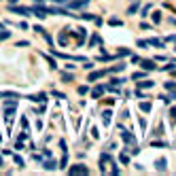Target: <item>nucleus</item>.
<instances>
[{"mask_svg": "<svg viewBox=\"0 0 176 176\" xmlns=\"http://www.w3.org/2000/svg\"><path fill=\"white\" fill-rule=\"evenodd\" d=\"M155 83L153 81H138V89H151Z\"/></svg>", "mask_w": 176, "mask_h": 176, "instance_id": "nucleus-10", "label": "nucleus"}, {"mask_svg": "<svg viewBox=\"0 0 176 176\" xmlns=\"http://www.w3.org/2000/svg\"><path fill=\"white\" fill-rule=\"evenodd\" d=\"M144 77H146V72H144V70H138V72L132 74V79H134V81H140V79H144Z\"/></svg>", "mask_w": 176, "mask_h": 176, "instance_id": "nucleus-11", "label": "nucleus"}, {"mask_svg": "<svg viewBox=\"0 0 176 176\" xmlns=\"http://www.w3.org/2000/svg\"><path fill=\"white\" fill-rule=\"evenodd\" d=\"M43 168H45V170H49V172H53V170H57V161H53V159L43 161Z\"/></svg>", "mask_w": 176, "mask_h": 176, "instance_id": "nucleus-8", "label": "nucleus"}, {"mask_svg": "<svg viewBox=\"0 0 176 176\" xmlns=\"http://www.w3.org/2000/svg\"><path fill=\"white\" fill-rule=\"evenodd\" d=\"M98 43H100V36H98V34H93V36L89 38V47H93V45H98Z\"/></svg>", "mask_w": 176, "mask_h": 176, "instance_id": "nucleus-15", "label": "nucleus"}, {"mask_svg": "<svg viewBox=\"0 0 176 176\" xmlns=\"http://www.w3.org/2000/svg\"><path fill=\"white\" fill-rule=\"evenodd\" d=\"M138 9H140V2H134V4L128 9V15H136V11H138Z\"/></svg>", "mask_w": 176, "mask_h": 176, "instance_id": "nucleus-12", "label": "nucleus"}, {"mask_svg": "<svg viewBox=\"0 0 176 176\" xmlns=\"http://www.w3.org/2000/svg\"><path fill=\"white\" fill-rule=\"evenodd\" d=\"M170 23H172V26H176V19H174V17H170Z\"/></svg>", "mask_w": 176, "mask_h": 176, "instance_id": "nucleus-35", "label": "nucleus"}, {"mask_svg": "<svg viewBox=\"0 0 176 176\" xmlns=\"http://www.w3.org/2000/svg\"><path fill=\"white\" fill-rule=\"evenodd\" d=\"M140 110L148 113V110H151V102H140Z\"/></svg>", "mask_w": 176, "mask_h": 176, "instance_id": "nucleus-16", "label": "nucleus"}, {"mask_svg": "<svg viewBox=\"0 0 176 176\" xmlns=\"http://www.w3.org/2000/svg\"><path fill=\"white\" fill-rule=\"evenodd\" d=\"M11 36V32L9 30H4V32H0V40H4V38H9Z\"/></svg>", "mask_w": 176, "mask_h": 176, "instance_id": "nucleus-22", "label": "nucleus"}, {"mask_svg": "<svg viewBox=\"0 0 176 176\" xmlns=\"http://www.w3.org/2000/svg\"><path fill=\"white\" fill-rule=\"evenodd\" d=\"M91 0H72L70 2V9H83L85 4H89Z\"/></svg>", "mask_w": 176, "mask_h": 176, "instance_id": "nucleus-5", "label": "nucleus"}, {"mask_svg": "<svg viewBox=\"0 0 176 176\" xmlns=\"http://www.w3.org/2000/svg\"><path fill=\"white\" fill-rule=\"evenodd\" d=\"M28 100H32V102H40V104H45V102H47V93H36V95H28Z\"/></svg>", "mask_w": 176, "mask_h": 176, "instance_id": "nucleus-4", "label": "nucleus"}, {"mask_svg": "<svg viewBox=\"0 0 176 176\" xmlns=\"http://www.w3.org/2000/svg\"><path fill=\"white\" fill-rule=\"evenodd\" d=\"M108 23H110V26H123V21H121V19H117V17H113Z\"/></svg>", "mask_w": 176, "mask_h": 176, "instance_id": "nucleus-18", "label": "nucleus"}, {"mask_svg": "<svg viewBox=\"0 0 176 176\" xmlns=\"http://www.w3.org/2000/svg\"><path fill=\"white\" fill-rule=\"evenodd\" d=\"M83 68H85V70H91V68H93V64H91V62H87V60H85V64H83Z\"/></svg>", "mask_w": 176, "mask_h": 176, "instance_id": "nucleus-26", "label": "nucleus"}, {"mask_svg": "<svg viewBox=\"0 0 176 176\" xmlns=\"http://www.w3.org/2000/svg\"><path fill=\"white\" fill-rule=\"evenodd\" d=\"M119 159H121V163H123V166H125V163H130V157H128V155H121Z\"/></svg>", "mask_w": 176, "mask_h": 176, "instance_id": "nucleus-24", "label": "nucleus"}, {"mask_svg": "<svg viewBox=\"0 0 176 176\" xmlns=\"http://www.w3.org/2000/svg\"><path fill=\"white\" fill-rule=\"evenodd\" d=\"M104 91H106V87H104V85H98V87H95V89L91 91V98H93V100H98V98L102 95Z\"/></svg>", "mask_w": 176, "mask_h": 176, "instance_id": "nucleus-9", "label": "nucleus"}, {"mask_svg": "<svg viewBox=\"0 0 176 176\" xmlns=\"http://www.w3.org/2000/svg\"><path fill=\"white\" fill-rule=\"evenodd\" d=\"M153 146H166V142H161V140H155V142H153Z\"/></svg>", "mask_w": 176, "mask_h": 176, "instance_id": "nucleus-33", "label": "nucleus"}, {"mask_svg": "<svg viewBox=\"0 0 176 176\" xmlns=\"http://www.w3.org/2000/svg\"><path fill=\"white\" fill-rule=\"evenodd\" d=\"M166 40H172V43H176V34H172V36H168Z\"/></svg>", "mask_w": 176, "mask_h": 176, "instance_id": "nucleus-34", "label": "nucleus"}, {"mask_svg": "<svg viewBox=\"0 0 176 176\" xmlns=\"http://www.w3.org/2000/svg\"><path fill=\"white\" fill-rule=\"evenodd\" d=\"M110 83H113V85H123V83H125V79H119V77H117V79H113Z\"/></svg>", "mask_w": 176, "mask_h": 176, "instance_id": "nucleus-21", "label": "nucleus"}, {"mask_svg": "<svg viewBox=\"0 0 176 176\" xmlns=\"http://www.w3.org/2000/svg\"><path fill=\"white\" fill-rule=\"evenodd\" d=\"M146 45H148V40H138V47L140 49H146Z\"/></svg>", "mask_w": 176, "mask_h": 176, "instance_id": "nucleus-25", "label": "nucleus"}, {"mask_svg": "<svg viewBox=\"0 0 176 176\" xmlns=\"http://www.w3.org/2000/svg\"><path fill=\"white\" fill-rule=\"evenodd\" d=\"M148 11H151V4H146V7L142 9V13H140V15H142V17H146V15H148Z\"/></svg>", "mask_w": 176, "mask_h": 176, "instance_id": "nucleus-23", "label": "nucleus"}, {"mask_svg": "<svg viewBox=\"0 0 176 176\" xmlns=\"http://www.w3.org/2000/svg\"><path fill=\"white\" fill-rule=\"evenodd\" d=\"M170 121H172V123H176V106L170 110Z\"/></svg>", "mask_w": 176, "mask_h": 176, "instance_id": "nucleus-20", "label": "nucleus"}, {"mask_svg": "<svg viewBox=\"0 0 176 176\" xmlns=\"http://www.w3.org/2000/svg\"><path fill=\"white\" fill-rule=\"evenodd\" d=\"M15 163H17L19 168H23V159H21V157H15Z\"/></svg>", "mask_w": 176, "mask_h": 176, "instance_id": "nucleus-30", "label": "nucleus"}, {"mask_svg": "<svg viewBox=\"0 0 176 176\" xmlns=\"http://www.w3.org/2000/svg\"><path fill=\"white\" fill-rule=\"evenodd\" d=\"M102 77H106V70H98V72H91L89 77H87V81H98V79H102Z\"/></svg>", "mask_w": 176, "mask_h": 176, "instance_id": "nucleus-6", "label": "nucleus"}, {"mask_svg": "<svg viewBox=\"0 0 176 176\" xmlns=\"http://www.w3.org/2000/svg\"><path fill=\"white\" fill-rule=\"evenodd\" d=\"M34 161H38V163H43V155H38V153H34Z\"/></svg>", "mask_w": 176, "mask_h": 176, "instance_id": "nucleus-29", "label": "nucleus"}, {"mask_svg": "<svg viewBox=\"0 0 176 176\" xmlns=\"http://www.w3.org/2000/svg\"><path fill=\"white\" fill-rule=\"evenodd\" d=\"M166 168H168V161H166L163 157L155 161V170H157V172H166Z\"/></svg>", "mask_w": 176, "mask_h": 176, "instance_id": "nucleus-7", "label": "nucleus"}, {"mask_svg": "<svg viewBox=\"0 0 176 176\" xmlns=\"http://www.w3.org/2000/svg\"><path fill=\"white\" fill-rule=\"evenodd\" d=\"M62 81H66V83L74 81V74H70V72H64V74H62Z\"/></svg>", "mask_w": 176, "mask_h": 176, "instance_id": "nucleus-14", "label": "nucleus"}, {"mask_svg": "<svg viewBox=\"0 0 176 176\" xmlns=\"http://www.w3.org/2000/svg\"><path fill=\"white\" fill-rule=\"evenodd\" d=\"M34 2H45V0H34Z\"/></svg>", "mask_w": 176, "mask_h": 176, "instance_id": "nucleus-37", "label": "nucleus"}, {"mask_svg": "<svg viewBox=\"0 0 176 176\" xmlns=\"http://www.w3.org/2000/svg\"><path fill=\"white\" fill-rule=\"evenodd\" d=\"M148 45H153V47H163V43H161V40H157V38H151V40H148Z\"/></svg>", "mask_w": 176, "mask_h": 176, "instance_id": "nucleus-17", "label": "nucleus"}, {"mask_svg": "<svg viewBox=\"0 0 176 176\" xmlns=\"http://www.w3.org/2000/svg\"><path fill=\"white\" fill-rule=\"evenodd\" d=\"M53 2H62V4H64V2H66V0H53Z\"/></svg>", "mask_w": 176, "mask_h": 176, "instance_id": "nucleus-36", "label": "nucleus"}, {"mask_svg": "<svg viewBox=\"0 0 176 176\" xmlns=\"http://www.w3.org/2000/svg\"><path fill=\"white\" fill-rule=\"evenodd\" d=\"M138 64H140L142 70H155V68H157L155 62H151V60H138Z\"/></svg>", "mask_w": 176, "mask_h": 176, "instance_id": "nucleus-3", "label": "nucleus"}, {"mask_svg": "<svg viewBox=\"0 0 176 176\" xmlns=\"http://www.w3.org/2000/svg\"><path fill=\"white\" fill-rule=\"evenodd\" d=\"M9 13H17V15H21V17H28V15H30V9H26V7H15V4H9Z\"/></svg>", "mask_w": 176, "mask_h": 176, "instance_id": "nucleus-2", "label": "nucleus"}, {"mask_svg": "<svg viewBox=\"0 0 176 176\" xmlns=\"http://www.w3.org/2000/svg\"><path fill=\"white\" fill-rule=\"evenodd\" d=\"M136 98H140V100H142V98H146V95H144V93H142L140 89H136Z\"/></svg>", "mask_w": 176, "mask_h": 176, "instance_id": "nucleus-32", "label": "nucleus"}, {"mask_svg": "<svg viewBox=\"0 0 176 176\" xmlns=\"http://www.w3.org/2000/svg\"><path fill=\"white\" fill-rule=\"evenodd\" d=\"M28 45H30L28 40H19V43H17V47H28Z\"/></svg>", "mask_w": 176, "mask_h": 176, "instance_id": "nucleus-31", "label": "nucleus"}, {"mask_svg": "<svg viewBox=\"0 0 176 176\" xmlns=\"http://www.w3.org/2000/svg\"><path fill=\"white\" fill-rule=\"evenodd\" d=\"M119 55H121V57H123V55H132V51H128V49H121Z\"/></svg>", "mask_w": 176, "mask_h": 176, "instance_id": "nucleus-28", "label": "nucleus"}, {"mask_svg": "<svg viewBox=\"0 0 176 176\" xmlns=\"http://www.w3.org/2000/svg\"><path fill=\"white\" fill-rule=\"evenodd\" d=\"M110 115H113L110 110H104V113H102V121H104V125H108V123H110Z\"/></svg>", "mask_w": 176, "mask_h": 176, "instance_id": "nucleus-13", "label": "nucleus"}, {"mask_svg": "<svg viewBox=\"0 0 176 176\" xmlns=\"http://www.w3.org/2000/svg\"><path fill=\"white\" fill-rule=\"evenodd\" d=\"M68 174H89V166H85V163L70 166V168H68Z\"/></svg>", "mask_w": 176, "mask_h": 176, "instance_id": "nucleus-1", "label": "nucleus"}, {"mask_svg": "<svg viewBox=\"0 0 176 176\" xmlns=\"http://www.w3.org/2000/svg\"><path fill=\"white\" fill-rule=\"evenodd\" d=\"M153 21H155V23H159V21H161V13H159V11H155V13H153Z\"/></svg>", "mask_w": 176, "mask_h": 176, "instance_id": "nucleus-19", "label": "nucleus"}, {"mask_svg": "<svg viewBox=\"0 0 176 176\" xmlns=\"http://www.w3.org/2000/svg\"><path fill=\"white\" fill-rule=\"evenodd\" d=\"M166 87H168V89H174V91H176V83H172V81H168V83H166Z\"/></svg>", "mask_w": 176, "mask_h": 176, "instance_id": "nucleus-27", "label": "nucleus"}]
</instances>
